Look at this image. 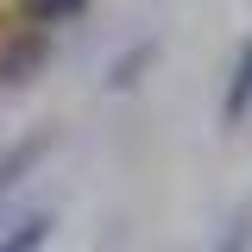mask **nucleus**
<instances>
[{"instance_id":"obj_6","label":"nucleus","mask_w":252,"mask_h":252,"mask_svg":"<svg viewBox=\"0 0 252 252\" xmlns=\"http://www.w3.org/2000/svg\"><path fill=\"white\" fill-rule=\"evenodd\" d=\"M152 57H158V38H139L132 51H120V57H114V69H107V89H114V94L132 89V82H139V69H145Z\"/></svg>"},{"instance_id":"obj_3","label":"nucleus","mask_w":252,"mask_h":252,"mask_svg":"<svg viewBox=\"0 0 252 252\" xmlns=\"http://www.w3.org/2000/svg\"><path fill=\"white\" fill-rule=\"evenodd\" d=\"M94 0H13V19L19 26H38V32H63L69 19H82Z\"/></svg>"},{"instance_id":"obj_5","label":"nucleus","mask_w":252,"mask_h":252,"mask_svg":"<svg viewBox=\"0 0 252 252\" xmlns=\"http://www.w3.org/2000/svg\"><path fill=\"white\" fill-rule=\"evenodd\" d=\"M252 114V38L233 51V76H227V94H220V120L240 126Z\"/></svg>"},{"instance_id":"obj_7","label":"nucleus","mask_w":252,"mask_h":252,"mask_svg":"<svg viewBox=\"0 0 252 252\" xmlns=\"http://www.w3.org/2000/svg\"><path fill=\"white\" fill-rule=\"evenodd\" d=\"M215 252H252V215H233V227L220 233Z\"/></svg>"},{"instance_id":"obj_2","label":"nucleus","mask_w":252,"mask_h":252,"mask_svg":"<svg viewBox=\"0 0 252 252\" xmlns=\"http://www.w3.org/2000/svg\"><path fill=\"white\" fill-rule=\"evenodd\" d=\"M51 152H57V126H38V132H26L13 152L0 158V202H6L13 189L26 183V177H32V170H38V164H44Z\"/></svg>"},{"instance_id":"obj_1","label":"nucleus","mask_w":252,"mask_h":252,"mask_svg":"<svg viewBox=\"0 0 252 252\" xmlns=\"http://www.w3.org/2000/svg\"><path fill=\"white\" fill-rule=\"evenodd\" d=\"M51 38H57V32L19 26V19L0 32V89H19V82H32V76L51 63Z\"/></svg>"},{"instance_id":"obj_4","label":"nucleus","mask_w":252,"mask_h":252,"mask_svg":"<svg viewBox=\"0 0 252 252\" xmlns=\"http://www.w3.org/2000/svg\"><path fill=\"white\" fill-rule=\"evenodd\" d=\"M51 233H57V215H51V208H32V215H19L13 227H0V252H44Z\"/></svg>"}]
</instances>
